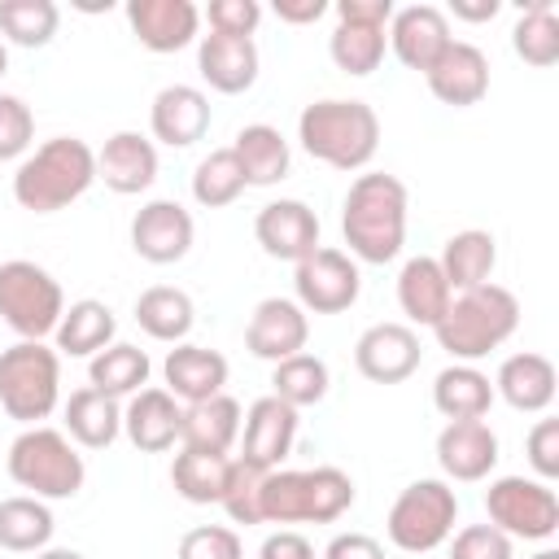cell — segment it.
I'll use <instances>...</instances> for the list:
<instances>
[{
	"label": "cell",
	"mask_w": 559,
	"mask_h": 559,
	"mask_svg": "<svg viewBox=\"0 0 559 559\" xmlns=\"http://www.w3.org/2000/svg\"><path fill=\"white\" fill-rule=\"evenodd\" d=\"M406 210H411V192L397 175L384 170L358 175L341 205V236L349 245V258L371 266L393 262L406 245Z\"/></svg>",
	"instance_id": "1"
},
{
	"label": "cell",
	"mask_w": 559,
	"mask_h": 559,
	"mask_svg": "<svg viewBox=\"0 0 559 559\" xmlns=\"http://www.w3.org/2000/svg\"><path fill=\"white\" fill-rule=\"evenodd\" d=\"M96 183V148L79 135H52L13 170V201L31 214H57Z\"/></svg>",
	"instance_id": "2"
},
{
	"label": "cell",
	"mask_w": 559,
	"mask_h": 559,
	"mask_svg": "<svg viewBox=\"0 0 559 559\" xmlns=\"http://www.w3.org/2000/svg\"><path fill=\"white\" fill-rule=\"evenodd\" d=\"M301 148L332 170H362L380 148V118L367 100L323 96L297 118Z\"/></svg>",
	"instance_id": "3"
},
{
	"label": "cell",
	"mask_w": 559,
	"mask_h": 559,
	"mask_svg": "<svg viewBox=\"0 0 559 559\" xmlns=\"http://www.w3.org/2000/svg\"><path fill=\"white\" fill-rule=\"evenodd\" d=\"M515 328H520V301H515V293L489 280L480 288L454 293L450 297V310L441 314V323L432 332H437V345L454 362H480L502 341H511Z\"/></svg>",
	"instance_id": "4"
},
{
	"label": "cell",
	"mask_w": 559,
	"mask_h": 559,
	"mask_svg": "<svg viewBox=\"0 0 559 559\" xmlns=\"http://www.w3.org/2000/svg\"><path fill=\"white\" fill-rule=\"evenodd\" d=\"M4 467H9V480L17 489H26L31 498H44V502L74 498L83 489V480H87L79 445L61 428H48V424L22 428L13 437V445H9Z\"/></svg>",
	"instance_id": "5"
},
{
	"label": "cell",
	"mask_w": 559,
	"mask_h": 559,
	"mask_svg": "<svg viewBox=\"0 0 559 559\" xmlns=\"http://www.w3.org/2000/svg\"><path fill=\"white\" fill-rule=\"evenodd\" d=\"M61 402V354L44 341L0 349V406L9 419L35 428Z\"/></svg>",
	"instance_id": "6"
},
{
	"label": "cell",
	"mask_w": 559,
	"mask_h": 559,
	"mask_svg": "<svg viewBox=\"0 0 559 559\" xmlns=\"http://www.w3.org/2000/svg\"><path fill=\"white\" fill-rule=\"evenodd\" d=\"M454 520H459V493L450 480H437V476H419L411 480L393 507H389V520H384V533L397 550L406 555H428L437 546L450 542L454 533Z\"/></svg>",
	"instance_id": "7"
},
{
	"label": "cell",
	"mask_w": 559,
	"mask_h": 559,
	"mask_svg": "<svg viewBox=\"0 0 559 559\" xmlns=\"http://www.w3.org/2000/svg\"><path fill=\"white\" fill-rule=\"evenodd\" d=\"M66 314V293L31 258H9L0 262V319L22 336V341H48Z\"/></svg>",
	"instance_id": "8"
},
{
	"label": "cell",
	"mask_w": 559,
	"mask_h": 559,
	"mask_svg": "<svg viewBox=\"0 0 559 559\" xmlns=\"http://www.w3.org/2000/svg\"><path fill=\"white\" fill-rule=\"evenodd\" d=\"M489 524L511 542H550L559 533V498L537 476H498L485 489Z\"/></svg>",
	"instance_id": "9"
},
{
	"label": "cell",
	"mask_w": 559,
	"mask_h": 559,
	"mask_svg": "<svg viewBox=\"0 0 559 559\" xmlns=\"http://www.w3.org/2000/svg\"><path fill=\"white\" fill-rule=\"evenodd\" d=\"M293 288H297V306L306 314H341V310H349L358 301L362 275H358V262L345 249L319 245L310 258L297 262Z\"/></svg>",
	"instance_id": "10"
},
{
	"label": "cell",
	"mask_w": 559,
	"mask_h": 559,
	"mask_svg": "<svg viewBox=\"0 0 559 559\" xmlns=\"http://www.w3.org/2000/svg\"><path fill=\"white\" fill-rule=\"evenodd\" d=\"M424 345L419 332L411 323H371L358 341H354V367L371 380V384H402L419 371Z\"/></svg>",
	"instance_id": "11"
},
{
	"label": "cell",
	"mask_w": 559,
	"mask_h": 559,
	"mask_svg": "<svg viewBox=\"0 0 559 559\" xmlns=\"http://www.w3.org/2000/svg\"><path fill=\"white\" fill-rule=\"evenodd\" d=\"M192 236H197L192 214L179 201H166V197L144 201L131 218V249L153 266L183 262L188 249H192Z\"/></svg>",
	"instance_id": "12"
},
{
	"label": "cell",
	"mask_w": 559,
	"mask_h": 559,
	"mask_svg": "<svg viewBox=\"0 0 559 559\" xmlns=\"http://www.w3.org/2000/svg\"><path fill=\"white\" fill-rule=\"evenodd\" d=\"M297 441V411L288 402H280L275 393L258 397L249 411H245V424H240V463H249L253 472H275L288 450Z\"/></svg>",
	"instance_id": "13"
},
{
	"label": "cell",
	"mask_w": 559,
	"mask_h": 559,
	"mask_svg": "<svg viewBox=\"0 0 559 559\" xmlns=\"http://www.w3.org/2000/svg\"><path fill=\"white\" fill-rule=\"evenodd\" d=\"M310 341V314L293 301V297H262L249 314L245 328V349L262 362H284L293 354H301Z\"/></svg>",
	"instance_id": "14"
},
{
	"label": "cell",
	"mask_w": 559,
	"mask_h": 559,
	"mask_svg": "<svg viewBox=\"0 0 559 559\" xmlns=\"http://www.w3.org/2000/svg\"><path fill=\"white\" fill-rule=\"evenodd\" d=\"M253 236L262 245L266 258H280V262H301L319 249V214L297 201V197H280V201H266L253 218Z\"/></svg>",
	"instance_id": "15"
},
{
	"label": "cell",
	"mask_w": 559,
	"mask_h": 559,
	"mask_svg": "<svg viewBox=\"0 0 559 559\" xmlns=\"http://www.w3.org/2000/svg\"><path fill=\"white\" fill-rule=\"evenodd\" d=\"M384 35H389L393 57H397L406 70H419V74H424V70L445 52V44L454 39V35H450V17H445V9H437V4H406V9H393Z\"/></svg>",
	"instance_id": "16"
},
{
	"label": "cell",
	"mask_w": 559,
	"mask_h": 559,
	"mask_svg": "<svg viewBox=\"0 0 559 559\" xmlns=\"http://www.w3.org/2000/svg\"><path fill=\"white\" fill-rule=\"evenodd\" d=\"M424 79L441 105L467 109V105H480L489 92V57L467 39H450L445 52L424 70Z\"/></svg>",
	"instance_id": "17"
},
{
	"label": "cell",
	"mask_w": 559,
	"mask_h": 559,
	"mask_svg": "<svg viewBox=\"0 0 559 559\" xmlns=\"http://www.w3.org/2000/svg\"><path fill=\"white\" fill-rule=\"evenodd\" d=\"M437 463L445 480H485L498 467V432L485 419H445L437 432Z\"/></svg>",
	"instance_id": "18"
},
{
	"label": "cell",
	"mask_w": 559,
	"mask_h": 559,
	"mask_svg": "<svg viewBox=\"0 0 559 559\" xmlns=\"http://www.w3.org/2000/svg\"><path fill=\"white\" fill-rule=\"evenodd\" d=\"M127 26L148 52H179L201 31V9L192 0H127Z\"/></svg>",
	"instance_id": "19"
},
{
	"label": "cell",
	"mask_w": 559,
	"mask_h": 559,
	"mask_svg": "<svg viewBox=\"0 0 559 559\" xmlns=\"http://www.w3.org/2000/svg\"><path fill=\"white\" fill-rule=\"evenodd\" d=\"M96 179L118 197H135V192L153 188V179H157V144L148 135H140V131H114L96 148Z\"/></svg>",
	"instance_id": "20"
},
{
	"label": "cell",
	"mask_w": 559,
	"mask_h": 559,
	"mask_svg": "<svg viewBox=\"0 0 559 559\" xmlns=\"http://www.w3.org/2000/svg\"><path fill=\"white\" fill-rule=\"evenodd\" d=\"M555 389H559V371L546 354L537 349H520L511 358H502L498 376H493V397H502L511 411L520 415H542L550 411L555 402Z\"/></svg>",
	"instance_id": "21"
},
{
	"label": "cell",
	"mask_w": 559,
	"mask_h": 559,
	"mask_svg": "<svg viewBox=\"0 0 559 559\" xmlns=\"http://www.w3.org/2000/svg\"><path fill=\"white\" fill-rule=\"evenodd\" d=\"M148 127L166 148H188L210 131V96L192 83H170L153 96Z\"/></svg>",
	"instance_id": "22"
},
{
	"label": "cell",
	"mask_w": 559,
	"mask_h": 559,
	"mask_svg": "<svg viewBox=\"0 0 559 559\" xmlns=\"http://www.w3.org/2000/svg\"><path fill=\"white\" fill-rule=\"evenodd\" d=\"M197 70L214 92L240 96L258 83V44L236 35H214V31L197 35Z\"/></svg>",
	"instance_id": "23"
},
{
	"label": "cell",
	"mask_w": 559,
	"mask_h": 559,
	"mask_svg": "<svg viewBox=\"0 0 559 559\" xmlns=\"http://www.w3.org/2000/svg\"><path fill=\"white\" fill-rule=\"evenodd\" d=\"M162 376H166V393L183 406L192 402H205V397H218L223 384H227V358L218 349H205V345H192V341H179L166 362H162Z\"/></svg>",
	"instance_id": "24"
},
{
	"label": "cell",
	"mask_w": 559,
	"mask_h": 559,
	"mask_svg": "<svg viewBox=\"0 0 559 559\" xmlns=\"http://www.w3.org/2000/svg\"><path fill=\"white\" fill-rule=\"evenodd\" d=\"M183 406L166 389H140L122 406V432L140 454H162L179 441Z\"/></svg>",
	"instance_id": "25"
},
{
	"label": "cell",
	"mask_w": 559,
	"mask_h": 559,
	"mask_svg": "<svg viewBox=\"0 0 559 559\" xmlns=\"http://www.w3.org/2000/svg\"><path fill=\"white\" fill-rule=\"evenodd\" d=\"M61 415H66V437L74 445H83V450H105L122 432V406H118V397H109V393H100L92 384L74 389L66 397Z\"/></svg>",
	"instance_id": "26"
},
{
	"label": "cell",
	"mask_w": 559,
	"mask_h": 559,
	"mask_svg": "<svg viewBox=\"0 0 559 559\" xmlns=\"http://www.w3.org/2000/svg\"><path fill=\"white\" fill-rule=\"evenodd\" d=\"M240 424H245L240 402H236V397H227V393H218V397H205V402L183 406L179 441H183L188 450L231 454V445L240 441Z\"/></svg>",
	"instance_id": "27"
},
{
	"label": "cell",
	"mask_w": 559,
	"mask_h": 559,
	"mask_svg": "<svg viewBox=\"0 0 559 559\" xmlns=\"http://www.w3.org/2000/svg\"><path fill=\"white\" fill-rule=\"evenodd\" d=\"M450 293H467V288H480L489 284L493 266H498V240L480 227H467V231H454L445 245H441V258H437Z\"/></svg>",
	"instance_id": "28"
},
{
	"label": "cell",
	"mask_w": 559,
	"mask_h": 559,
	"mask_svg": "<svg viewBox=\"0 0 559 559\" xmlns=\"http://www.w3.org/2000/svg\"><path fill=\"white\" fill-rule=\"evenodd\" d=\"M450 284L437 266V258H411L402 271H397V306L411 323L419 328H437L441 314L450 310Z\"/></svg>",
	"instance_id": "29"
},
{
	"label": "cell",
	"mask_w": 559,
	"mask_h": 559,
	"mask_svg": "<svg viewBox=\"0 0 559 559\" xmlns=\"http://www.w3.org/2000/svg\"><path fill=\"white\" fill-rule=\"evenodd\" d=\"M231 153H236V162H240L249 188H271V183H280V179L288 175V166H293L288 140H284L271 122H249V127H240L236 140H231Z\"/></svg>",
	"instance_id": "30"
},
{
	"label": "cell",
	"mask_w": 559,
	"mask_h": 559,
	"mask_svg": "<svg viewBox=\"0 0 559 559\" xmlns=\"http://www.w3.org/2000/svg\"><path fill=\"white\" fill-rule=\"evenodd\" d=\"M432 406L445 419H485L493 406V380L476 362H450L432 380Z\"/></svg>",
	"instance_id": "31"
},
{
	"label": "cell",
	"mask_w": 559,
	"mask_h": 559,
	"mask_svg": "<svg viewBox=\"0 0 559 559\" xmlns=\"http://www.w3.org/2000/svg\"><path fill=\"white\" fill-rule=\"evenodd\" d=\"M135 323H140L144 336L166 341V345H179V341H188V332L197 323V306H192V297L183 288L153 284V288H144L135 297Z\"/></svg>",
	"instance_id": "32"
},
{
	"label": "cell",
	"mask_w": 559,
	"mask_h": 559,
	"mask_svg": "<svg viewBox=\"0 0 559 559\" xmlns=\"http://www.w3.org/2000/svg\"><path fill=\"white\" fill-rule=\"evenodd\" d=\"M114 332H118V319L105 301L96 297H83V301H70L52 341H57V354H70V358H92L100 354L105 345H114Z\"/></svg>",
	"instance_id": "33"
},
{
	"label": "cell",
	"mask_w": 559,
	"mask_h": 559,
	"mask_svg": "<svg viewBox=\"0 0 559 559\" xmlns=\"http://www.w3.org/2000/svg\"><path fill=\"white\" fill-rule=\"evenodd\" d=\"M227 476H231V454H210V450H188L183 445L175 454V463H170V485L192 507L223 502Z\"/></svg>",
	"instance_id": "34"
},
{
	"label": "cell",
	"mask_w": 559,
	"mask_h": 559,
	"mask_svg": "<svg viewBox=\"0 0 559 559\" xmlns=\"http://www.w3.org/2000/svg\"><path fill=\"white\" fill-rule=\"evenodd\" d=\"M52 511L44 498H31V493H13L0 502V550H13V555H39L48 542H52Z\"/></svg>",
	"instance_id": "35"
},
{
	"label": "cell",
	"mask_w": 559,
	"mask_h": 559,
	"mask_svg": "<svg viewBox=\"0 0 559 559\" xmlns=\"http://www.w3.org/2000/svg\"><path fill=\"white\" fill-rule=\"evenodd\" d=\"M148 371H153V362H148V354L140 345L114 341L100 354H92L87 384L100 389V393H109V397H131V393H140L148 384Z\"/></svg>",
	"instance_id": "36"
},
{
	"label": "cell",
	"mask_w": 559,
	"mask_h": 559,
	"mask_svg": "<svg viewBox=\"0 0 559 559\" xmlns=\"http://www.w3.org/2000/svg\"><path fill=\"white\" fill-rule=\"evenodd\" d=\"M328 384H332L328 362H323L319 354H306V349L271 367V393H275L280 402H288L293 411L319 406V402L328 397Z\"/></svg>",
	"instance_id": "37"
},
{
	"label": "cell",
	"mask_w": 559,
	"mask_h": 559,
	"mask_svg": "<svg viewBox=\"0 0 559 559\" xmlns=\"http://www.w3.org/2000/svg\"><path fill=\"white\" fill-rule=\"evenodd\" d=\"M511 48H515V57L524 66H537V70L559 61V13H555V0H533L520 13V22L511 31Z\"/></svg>",
	"instance_id": "38"
},
{
	"label": "cell",
	"mask_w": 559,
	"mask_h": 559,
	"mask_svg": "<svg viewBox=\"0 0 559 559\" xmlns=\"http://www.w3.org/2000/svg\"><path fill=\"white\" fill-rule=\"evenodd\" d=\"M384 48H389L384 26H358V22H336V31L328 39V52H332L336 70L349 74V79H367L371 70H380Z\"/></svg>",
	"instance_id": "39"
},
{
	"label": "cell",
	"mask_w": 559,
	"mask_h": 559,
	"mask_svg": "<svg viewBox=\"0 0 559 559\" xmlns=\"http://www.w3.org/2000/svg\"><path fill=\"white\" fill-rule=\"evenodd\" d=\"M245 188H249V183H245V170H240L231 144H227V148H210V153L197 162V170H192V201H197L201 210H223V205H231Z\"/></svg>",
	"instance_id": "40"
},
{
	"label": "cell",
	"mask_w": 559,
	"mask_h": 559,
	"mask_svg": "<svg viewBox=\"0 0 559 559\" xmlns=\"http://www.w3.org/2000/svg\"><path fill=\"white\" fill-rule=\"evenodd\" d=\"M57 26H61V9L52 0H0V39L17 48L52 44Z\"/></svg>",
	"instance_id": "41"
},
{
	"label": "cell",
	"mask_w": 559,
	"mask_h": 559,
	"mask_svg": "<svg viewBox=\"0 0 559 559\" xmlns=\"http://www.w3.org/2000/svg\"><path fill=\"white\" fill-rule=\"evenodd\" d=\"M258 511H262V524H306V472H293V467L262 472Z\"/></svg>",
	"instance_id": "42"
},
{
	"label": "cell",
	"mask_w": 559,
	"mask_h": 559,
	"mask_svg": "<svg viewBox=\"0 0 559 559\" xmlns=\"http://www.w3.org/2000/svg\"><path fill=\"white\" fill-rule=\"evenodd\" d=\"M354 507V480L349 472L323 463L306 467V524H332Z\"/></svg>",
	"instance_id": "43"
},
{
	"label": "cell",
	"mask_w": 559,
	"mask_h": 559,
	"mask_svg": "<svg viewBox=\"0 0 559 559\" xmlns=\"http://www.w3.org/2000/svg\"><path fill=\"white\" fill-rule=\"evenodd\" d=\"M35 144V114L22 96L0 92V162L26 157Z\"/></svg>",
	"instance_id": "44"
},
{
	"label": "cell",
	"mask_w": 559,
	"mask_h": 559,
	"mask_svg": "<svg viewBox=\"0 0 559 559\" xmlns=\"http://www.w3.org/2000/svg\"><path fill=\"white\" fill-rule=\"evenodd\" d=\"M258 485H262V472H253L249 463L231 459V476H227V489H223V511L231 524H262V511H258Z\"/></svg>",
	"instance_id": "45"
},
{
	"label": "cell",
	"mask_w": 559,
	"mask_h": 559,
	"mask_svg": "<svg viewBox=\"0 0 559 559\" xmlns=\"http://www.w3.org/2000/svg\"><path fill=\"white\" fill-rule=\"evenodd\" d=\"M179 559H245L240 533L227 524H197L179 537Z\"/></svg>",
	"instance_id": "46"
},
{
	"label": "cell",
	"mask_w": 559,
	"mask_h": 559,
	"mask_svg": "<svg viewBox=\"0 0 559 559\" xmlns=\"http://www.w3.org/2000/svg\"><path fill=\"white\" fill-rule=\"evenodd\" d=\"M450 559H511V537L493 524H467L450 533Z\"/></svg>",
	"instance_id": "47"
},
{
	"label": "cell",
	"mask_w": 559,
	"mask_h": 559,
	"mask_svg": "<svg viewBox=\"0 0 559 559\" xmlns=\"http://www.w3.org/2000/svg\"><path fill=\"white\" fill-rule=\"evenodd\" d=\"M205 22L214 35H236V39H253L258 22H262V4L258 0H210Z\"/></svg>",
	"instance_id": "48"
},
{
	"label": "cell",
	"mask_w": 559,
	"mask_h": 559,
	"mask_svg": "<svg viewBox=\"0 0 559 559\" xmlns=\"http://www.w3.org/2000/svg\"><path fill=\"white\" fill-rule=\"evenodd\" d=\"M524 454H528V467L537 472V480H559V419H537L528 428V441H524Z\"/></svg>",
	"instance_id": "49"
},
{
	"label": "cell",
	"mask_w": 559,
	"mask_h": 559,
	"mask_svg": "<svg viewBox=\"0 0 559 559\" xmlns=\"http://www.w3.org/2000/svg\"><path fill=\"white\" fill-rule=\"evenodd\" d=\"M393 0H336V22H358V26H389Z\"/></svg>",
	"instance_id": "50"
},
{
	"label": "cell",
	"mask_w": 559,
	"mask_h": 559,
	"mask_svg": "<svg viewBox=\"0 0 559 559\" xmlns=\"http://www.w3.org/2000/svg\"><path fill=\"white\" fill-rule=\"evenodd\" d=\"M258 559H314V546H310V537H301L297 528H275V533L258 546Z\"/></svg>",
	"instance_id": "51"
},
{
	"label": "cell",
	"mask_w": 559,
	"mask_h": 559,
	"mask_svg": "<svg viewBox=\"0 0 559 559\" xmlns=\"http://www.w3.org/2000/svg\"><path fill=\"white\" fill-rule=\"evenodd\" d=\"M323 559H384V546L371 533H336L323 546Z\"/></svg>",
	"instance_id": "52"
},
{
	"label": "cell",
	"mask_w": 559,
	"mask_h": 559,
	"mask_svg": "<svg viewBox=\"0 0 559 559\" xmlns=\"http://www.w3.org/2000/svg\"><path fill=\"white\" fill-rule=\"evenodd\" d=\"M323 13H328V0H275V17L288 22V26L319 22Z\"/></svg>",
	"instance_id": "53"
},
{
	"label": "cell",
	"mask_w": 559,
	"mask_h": 559,
	"mask_svg": "<svg viewBox=\"0 0 559 559\" xmlns=\"http://www.w3.org/2000/svg\"><path fill=\"white\" fill-rule=\"evenodd\" d=\"M502 9V0H450V13L459 22H493Z\"/></svg>",
	"instance_id": "54"
},
{
	"label": "cell",
	"mask_w": 559,
	"mask_h": 559,
	"mask_svg": "<svg viewBox=\"0 0 559 559\" xmlns=\"http://www.w3.org/2000/svg\"><path fill=\"white\" fill-rule=\"evenodd\" d=\"M35 559H87V555H79V550H66V546H44Z\"/></svg>",
	"instance_id": "55"
},
{
	"label": "cell",
	"mask_w": 559,
	"mask_h": 559,
	"mask_svg": "<svg viewBox=\"0 0 559 559\" xmlns=\"http://www.w3.org/2000/svg\"><path fill=\"white\" fill-rule=\"evenodd\" d=\"M533 559H559V550H555V546H542V550H537Z\"/></svg>",
	"instance_id": "56"
},
{
	"label": "cell",
	"mask_w": 559,
	"mask_h": 559,
	"mask_svg": "<svg viewBox=\"0 0 559 559\" xmlns=\"http://www.w3.org/2000/svg\"><path fill=\"white\" fill-rule=\"evenodd\" d=\"M4 70H9V48H4V39H0V79H4Z\"/></svg>",
	"instance_id": "57"
}]
</instances>
